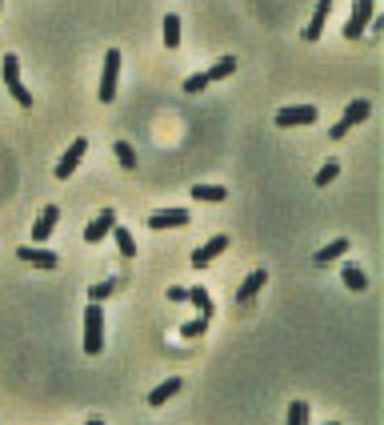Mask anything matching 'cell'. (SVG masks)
Segmentation results:
<instances>
[{
    "instance_id": "obj_1",
    "label": "cell",
    "mask_w": 384,
    "mask_h": 425,
    "mask_svg": "<svg viewBox=\"0 0 384 425\" xmlns=\"http://www.w3.org/2000/svg\"><path fill=\"white\" fill-rule=\"evenodd\" d=\"M100 349H104V309L96 301H88V309H84V353L96 357Z\"/></svg>"
},
{
    "instance_id": "obj_2",
    "label": "cell",
    "mask_w": 384,
    "mask_h": 425,
    "mask_svg": "<svg viewBox=\"0 0 384 425\" xmlns=\"http://www.w3.org/2000/svg\"><path fill=\"white\" fill-rule=\"evenodd\" d=\"M4 88H8V97H13L20 109H32V93L24 88V81H20V61H16V52H4Z\"/></svg>"
},
{
    "instance_id": "obj_3",
    "label": "cell",
    "mask_w": 384,
    "mask_h": 425,
    "mask_svg": "<svg viewBox=\"0 0 384 425\" xmlns=\"http://www.w3.org/2000/svg\"><path fill=\"white\" fill-rule=\"evenodd\" d=\"M116 81H120V49L104 52V72H100V105L116 100Z\"/></svg>"
},
{
    "instance_id": "obj_4",
    "label": "cell",
    "mask_w": 384,
    "mask_h": 425,
    "mask_svg": "<svg viewBox=\"0 0 384 425\" xmlns=\"http://www.w3.org/2000/svg\"><path fill=\"white\" fill-rule=\"evenodd\" d=\"M368 113H372V105H368L365 97H360V100H352L349 109H344V116H340V121H336L333 129H328V137H333V141H344V132H349L352 125H360V121H368Z\"/></svg>"
},
{
    "instance_id": "obj_5",
    "label": "cell",
    "mask_w": 384,
    "mask_h": 425,
    "mask_svg": "<svg viewBox=\"0 0 384 425\" xmlns=\"http://www.w3.org/2000/svg\"><path fill=\"white\" fill-rule=\"evenodd\" d=\"M372 17H376V0H356V4H352L349 24H344V36H349V40H356V36L372 24Z\"/></svg>"
},
{
    "instance_id": "obj_6",
    "label": "cell",
    "mask_w": 384,
    "mask_h": 425,
    "mask_svg": "<svg viewBox=\"0 0 384 425\" xmlns=\"http://www.w3.org/2000/svg\"><path fill=\"white\" fill-rule=\"evenodd\" d=\"M317 105H285L276 113V125L280 129H292V125H317Z\"/></svg>"
},
{
    "instance_id": "obj_7",
    "label": "cell",
    "mask_w": 384,
    "mask_h": 425,
    "mask_svg": "<svg viewBox=\"0 0 384 425\" xmlns=\"http://www.w3.org/2000/svg\"><path fill=\"white\" fill-rule=\"evenodd\" d=\"M56 225H61V209H56V205H45L40 217H36V225H32V245H45L48 237L56 233Z\"/></svg>"
},
{
    "instance_id": "obj_8",
    "label": "cell",
    "mask_w": 384,
    "mask_h": 425,
    "mask_svg": "<svg viewBox=\"0 0 384 425\" xmlns=\"http://www.w3.org/2000/svg\"><path fill=\"white\" fill-rule=\"evenodd\" d=\"M84 153H88V141H84V137H77V141L68 145V153L56 161V180H68V177H72V173H77V164L84 161Z\"/></svg>"
},
{
    "instance_id": "obj_9",
    "label": "cell",
    "mask_w": 384,
    "mask_h": 425,
    "mask_svg": "<svg viewBox=\"0 0 384 425\" xmlns=\"http://www.w3.org/2000/svg\"><path fill=\"white\" fill-rule=\"evenodd\" d=\"M228 245H232V241H228V233H216L208 245H200L196 253H192V269H205V265H212L221 253H228Z\"/></svg>"
},
{
    "instance_id": "obj_10",
    "label": "cell",
    "mask_w": 384,
    "mask_h": 425,
    "mask_svg": "<svg viewBox=\"0 0 384 425\" xmlns=\"http://www.w3.org/2000/svg\"><path fill=\"white\" fill-rule=\"evenodd\" d=\"M112 225H116V212L100 209V217H93V221L84 225V241H88V245H100V241L112 233Z\"/></svg>"
},
{
    "instance_id": "obj_11",
    "label": "cell",
    "mask_w": 384,
    "mask_h": 425,
    "mask_svg": "<svg viewBox=\"0 0 384 425\" xmlns=\"http://www.w3.org/2000/svg\"><path fill=\"white\" fill-rule=\"evenodd\" d=\"M189 221H192V212H184V209H160L148 217V229H180Z\"/></svg>"
},
{
    "instance_id": "obj_12",
    "label": "cell",
    "mask_w": 384,
    "mask_h": 425,
    "mask_svg": "<svg viewBox=\"0 0 384 425\" xmlns=\"http://www.w3.org/2000/svg\"><path fill=\"white\" fill-rule=\"evenodd\" d=\"M16 257L20 261H29V265H36V269H56V253H48V249H40V245H20L16 249Z\"/></svg>"
},
{
    "instance_id": "obj_13",
    "label": "cell",
    "mask_w": 384,
    "mask_h": 425,
    "mask_svg": "<svg viewBox=\"0 0 384 425\" xmlns=\"http://www.w3.org/2000/svg\"><path fill=\"white\" fill-rule=\"evenodd\" d=\"M264 285H269V273H264V269H253V273L244 277V285L237 289V305H248V301H256V293H260Z\"/></svg>"
},
{
    "instance_id": "obj_14",
    "label": "cell",
    "mask_w": 384,
    "mask_h": 425,
    "mask_svg": "<svg viewBox=\"0 0 384 425\" xmlns=\"http://www.w3.org/2000/svg\"><path fill=\"white\" fill-rule=\"evenodd\" d=\"M328 17H333V0H317L312 20H308V29H304V40H320V36H324V20Z\"/></svg>"
},
{
    "instance_id": "obj_15",
    "label": "cell",
    "mask_w": 384,
    "mask_h": 425,
    "mask_svg": "<svg viewBox=\"0 0 384 425\" xmlns=\"http://www.w3.org/2000/svg\"><path fill=\"white\" fill-rule=\"evenodd\" d=\"M180 385H184V381H180V377H168V381H164V385H157V389L148 393V405H164V401H168V397H176V393H180Z\"/></svg>"
},
{
    "instance_id": "obj_16",
    "label": "cell",
    "mask_w": 384,
    "mask_h": 425,
    "mask_svg": "<svg viewBox=\"0 0 384 425\" xmlns=\"http://www.w3.org/2000/svg\"><path fill=\"white\" fill-rule=\"evenodd\" d=\"M189 301H192V309H196V317H205V321H212V297H208V289H200V285H196V289H189Z\"/></svg>"
},
{
    "instance_id": "obj_17",
    "label": "cell",
    "mask_w": 384,
    "mask_h": 425,
    "mask_svg": "<svg viewBox=\"0 0 384 425\" xmlns=\"http://www.w3.org/2000/svg\"><path fill=\"white\" fill-rule=\"evenodd\" d=\"M228 189L224 185H192V201H208V205H221Z\"/></svg>"
},
{
    "instance_id": "obj_18",
    "label": "cell",
    "mask_w": 384,
    "mask_h": 425,
    "mask_svg": "<svg viewBox=\"0 0 384 425\" xmlns=\"http://www.w3.org/2000/svg\"><path fill=\"white\" fill-rule=\"evenodd\" d=\"M109 237H116V249L125 253V257H136V237L125 229V225H112V233Z\"/></svg>"
},
{
    "instance_id": "obj_19",
    "label": "cell",
    "mask_w": 384,
    "mask_h": 425,
    "mask_svg": "<svg viewBox=\"0 0 384 425\" xmlns=\"http://www.w3.org/2000/svg\"><path fill=\"white\" fill-rule=\"evenodd\" d=\"M164 49L168 52L180 49V17H173V13L164 17Z\"/></svg>"
},
{
    "instance_id": "obj_20",
    "label": "cell",
    "mask_w": 384,
    "mask_h": 425,
    "mask_svg": "<svg viewBox=\"0 0 384 425\" xmlns=\"http://www.w3.org/2000/svg\"><path fill=\"white\" fill-rule=\"evenodd\" d=\"M232 72H237V61H232V56H221V61H216V65L208 68L205 77H208V84H212V81H228Z\"/></svg>"
},
{
    "instance_id": "obj_21",
    "label": "cell",
    "mask_w": 384,
    "mask_h": 425,
    "mask_svg": "<svg viewBox=\"0 0 384 425\" xmlns=\"http://www.w3.org/2000/svg\"><path fill=\"white\" fill-rule=\"evenodd\" d=\"M344 253H349V241L340 237V241H333V245H324V249H320V253L312 257V261H317V265H328V261H336V257H344Z\"/></svg>"
},
{
    "instance_id": "obj_22",
    "label": "cell",
    "mask_w": 384,
    "mask_h": 425,
    "mask_svg": "<svg viewBox=\"0 0 384 425\" xmlns=\"http://www.w3.org/2000/svg\"><path fill=\"white\" fill-rule=\"evenodd\" d=\"M308 401H292L288 405V417H285V425H308Z\"/></svg>"
},
{
    "instance_id": "obj_23",
    "label": "cell",
    "mask_w": 384,
    "mask_h": 425,
    "mask_svg": "<svg viewBox=\"0 0 384 425\" xmlns=\"http://www.w3.org/2000/svg\"><path fill=\"white\" fill-rule=\"evenodd\" d=\"M344 285H349L352 293H360V289L368 285V277L360 273V265H344Z\"/></svg>"
},
{
    "instance_id": "obj_24",
    "label": "cell",
    "mask_w": 384,
    "mask_h": 425,
    "mask_svg": "<svg viewBox=\"0 0 384 425\" xmlns=\"http://www.w3.org/2000/svg\"><path fill=\"white\" fill-rule=\"evenodd\" d=\"M205 329H208V321L196 317V321H184V325H180V337H184V341H196V337H205Z\"/></svg>"
},
{
    "instance_id": "obj_25",
    "label": "cell",
    "mask_w": 384,
    "mask_h": 425,
    "mask_svg": "<svg viewBox=\"0 0 384 425\" xmlns=\"http://www.w3.org/2000/svg\"><path fill=\"white\" fill-rule=\"evenodd\" d=\"M112 148H116V161L125 164V169H136V148L128 145V141H116Z\"/></svg>"
},
{
    "instance_id": "obj_26",
    "label": "cell",
    "mask_w": 384,
    "mask_h": 425,
    "mask_svg": "<svg viewBox=\"0 0 384 425\" xmlns=\"http://www.w3.org/2000/svg\"><path fill=\"white\" fill-rule=\"evenodd\" d=\"M336 173H340V164H336V161H324V164H320V173H317V185H320V189H324V185H333Z\"/></svg>"
},
{
    "instance_id": "obj_27",
    "label": "cell",
    "mask_w": 384,
    "mask_h": 425,
    "mask_svg": "<svg viewBox=\"0 0 384 425\" xmlns=\"http://www.w3.org/2000/svg\"><path fill=\"white\" fill-rule=\"evenodd\" d=\"M112 289H116L112 281H100V285H93V289H88V301H96V305H100V301H104V297H109Z\"/></svg>"
},
{
    "instance_id": "obj_28",
    "label": "cell",
    "mask_w": 384,
    "mask_h": 425,
    "mask_svg": "<svg viewBox=\"0 0 384 425\" xmlns=\"http://www.w3.org/2000/svg\"><path fill=\"white\" fill-rule=\"evenodd\" d=\"M200 88H208V77L205 72H192L189 81H184V93H200Z\"/></svg>"
},
{
    "instance_id": "obj_29",
    "label": "cell",
    "mask_w": 384,
    "mask_h": 425,
    "mask_svg": "<svg viewBox=\"0 0 384 425\" xmlns=\"http://www.w3.org/2000/svg\"><path fill=\"white\" fill-rule=\"evenodd\" d=\"M168 301H189V289H180V285H173V289H168Z\"/></svg>"
},
{
    "instance_id": "obj_30",
    "label": "cell",
    "mask_w": 384,
    "mask_h": 425,
    "mask_svg": "<svg viewBox=\"0 0 384 425\" xmlns=\"http://www.w3.org/2000/svg\"><path fill=\"white\" fill-rule=\"evenodd\" d=\"M84 425H104V422H100V417H93V422H84Z\"/></svg>"
},
{
    "instance_id": "obj_31",
    "label": "cell",
    "mask_w": 384,
    "mask_h": 425,
    "mask_svg": "<svg viewBox=\"0 0 384 425\" xmlns=\"http://www.w3.org/2000/svg\"><path fill=\"white\" fill-rule=\"evenodd\" d=\"M324 425H340V422H324Z\"/></svg>"
},
{
    "instance_id": "obj_32",
    "label": "cell",
    "mask_w": 384,
    "mask_h": 425,
    "mask_svg": "<svg viewBox=\"0 0 384 425\" xmlns=\"http://www.w3.org/2000/svg\"><path fill=\"white\" fill-rule=\"evenodd\" d=\"M0 8H4V4H0Z\"/></svg>"
}]
</instances>
